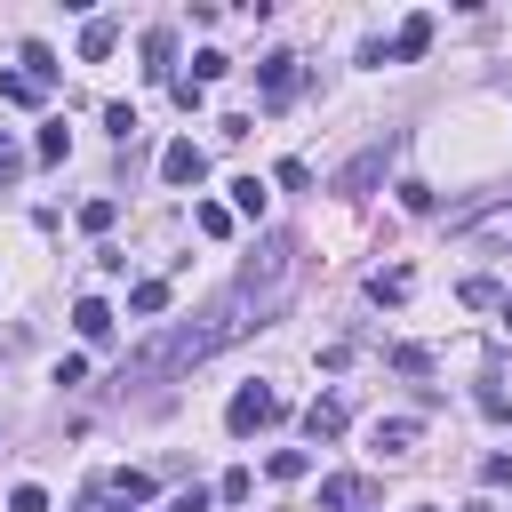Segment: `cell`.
<instances>
[{
    "label": "cell",
    "instance_id": "obj_1",
    "mask_svg": "<svg viewBox=\"0 0 512 512\" xmlns=\"http://www.w3.org/2000/svg\"><path fill=\"white\" fill-rule=\"evenodd\" d=\"M264 312H280V304H264V296H248L240 280L208 304V312H192V320H176V328H160L152 344H136L128 360H120V384H168V376H184V368H200L208 352H224L232 336H248V328H264Z\"/></svg>",
    "mask_w": 512,
    "mask_h": 512
},
{
    "label": "cell",
    "instance_id": "obj_2",
    "mask_svg": "<svg viewBox=\"0 0 512 512\" xmlns=\"http://www.w3.org/2000/svg\"><path fill=\"white\" fill-rule=\"evenodd\" d=\"M296 248H304L296 232H264V240H256V256L240 264V288H248V296H264V304H280V296H288V280H296Z\"/></svg>",
    "mask_w": 512,
    "mask_h": 512
},
{
    "label": "cell",
    "instance_id": "obj_3",
    "mask_svg": "<svg viewBox=\"0 0 512 512\" xmlns=\"http://www.w3.org/2000/svg\"><path fill=\"white\" fill-rule=\"evenodd\" d=\"M280 416H288V400H280V392L256 376V384H240V392H232V408H224V432H232V440H248V432H272Z\"/></svg>",
    "mask_w": 512,
    "mask_h": 512
},
{
    "label": "cell",
    "instance_id": "obj_4",
    "mask_svg": "<svg viewBox=\"0 0 512 512\" xmlns=\"http://www.w3.org/2000/svg\"><path fill=\"white\" fill-rule=\"evenodd\" d=\"M392 152H400V136H376L368 152H352V160H344V176H336V192H344V200H360V192H376V176L392 168Z\"/></svg>",
    "mask_w": 512,
    "mask_h": 512
},
{
    "label": "cell",
    "instance_id": "obj_5",
    "mask_svg": "<svg viewBox=\"0 0 512 512\" xmlns=\"http://www.w3.org/2000/svg\"><path fill=\"white\" fill-rule=\"evenodd\" d=\"M256 88H264V104H296V88H304V64H296L288 48H272V56L256 64Z\"/></svg>",
    "mask_w": 512,
    "mask_h": 512
},
{
    "label": "cell",
    "instance_id": "obj_6",
    "mask_svg": "<svg viewBox=\"0 0 512 512\" xmlns=\"http://www.w3.org/2000/svg\"><path fill=\"white\" fill-rule=\"evenodd\" d=\"M200 176H208V152H200L192 136H176V144L160 152V184H176V192H184V184H200Z\"/></svg>",
    "mask_w": 512,
    "mask_h": 512
},
{
    "label": "cell",
    "instance_id": "obj_7",
    "mask_svg": "<svg viewBox=\"0 0 512 512\" xmlns=\"http://www.w3.org/2000/svg\"><path fill=\"white\" fill-rule=\"evenodd\" d=\"M144 80L176 88V32H168V24H152V32H144Z\"/></svg>",
    "mask_w": 512,
    "mask_h": 512
},
{
    "label": "cell",
    "instance_id": "obj_8",
    "mask_svg": "<svg viewBox=\"0 0 512 512\" xmlns=\"http://www.w3.org/2000/svg\"><path fill=\"white\" fill-rule=\"evenodd\" d=\"M112 48H120V16H88L80 24V64H104Z\"/></svg>",
    "mask_w": 512,
    "mask_h": 512
},
{
    "label": "cell",
    "instance_id": "obj_9",
    "mask_svg": "<svg viewBox=\"0 0 512 512\" xmlns=\"http://www.w3.org/2000/svg\"><path fill=\"white\" fill-rule=\"evenodd\" d=\"M344 416H352V408H344L336 392H320V400L304 408V432H312V440H336V432H344Z\"/></svg>",
    "mask_w": 512,
    "mask_h": 512
},
{
    "label": "cell",
    "instance_id": "obj_10",
    "mask_svg": "<svg viewBox=\"0 0 512 512\" xmlns=\"http://www.w3.org/2000/svg\"><path fill=\"white\" fill-rule=\"evenodd\" d=\"M416 432H424L416 416H384V424H376L368 440H376V456H408V448H416Z\"/></svg>",
    "mask_w": 512,
    "mask_h": 512
},
{
    "label": "cell",
    "instance_id": "obj_11",
    "mask_svg": "<svg viewBox=\"0 0 512 512\" xmlns=\"http://www.w3.org/2000/svg\"><path fill=\"white\" fill-rule=\"evenodd\" d=\"M424 48H432V16H408V24L392 32V64H416Z\"/></svg>",
    "mask_w": 512,
    "mask_h": 512
},
{
    "label": "cell",
    "instance_id": "obj_12",
    "mask_svg": "<svg viewBox=\"0 0 512 512\" xmlns=\"http://www.w3.org/2000/svg\"><path fill=\"white\" fill-rule=\"evenodd\" d=\"M408 288H416V272H408V264H384V272H368V296H376V304H408Z\"/></svg>",
    "mask_w": 512,
    "mask_h": 512
},
{
    "label": "cell",
    "instance_id": "obj_13",
    "mask_svg": "<svg viewBox=\"0 0 512 512\" xmlns=\"http://www.w3.org/2000/svg\"><path fill=\"white\" fill-rule=\"evenodd\" d=\"M72 328H80L88 344H104V336H112V304H104V296H80V304H72Z\"/></svg>",
    "mask_w": 512,
    "mask_h": 512
},
{
    "label": "cell",
    "instance_id": "obj_14",
    "mask_svg": "<svg viewBox=\"0 0 512 512\" xmlns=\"http://www.w3.org/2000/svg\"><path fill=\"white\" fill-rule=\"evenodd\" d=\"M360 496H368V480H360V472H328V480H320V504H328V512H352Z\"/></svg>",
    "mask_w": 512,
    "mask_h": 512
},
{
    "label": "cell",
    "instance_id": "obj_15",
    "mask_svg": "<svg viewBox=\"0 0 512 512\" xmlns=\"http://www.w3.org/2000/svg\"><path fill=\"white\" fill-rule=\"evenodd\" d=\"M168 296H176L168 280H136V288H128V312H136V320H160V312H168Z\"/></svg>",
    "mask_w": 512,
    "mask_h": 512
},
{
    "label": "cell",
    "instance_id": "obj_16",
    "mask_svg": "<svg viewBox=\"0 0 512 512\" xmlns=\"http://www.w3.org/2000/svg\"><path fill=\"white\" fill-rule=\"evenodd\" d=\"M48 96V80H32V72H0V104H40Z\"/></svg>",
    "mask_w": 512,
    "mask_h": 512
},
{
    "label": "cell",
    "instance_id": "obj_17",
    "mask_svg": "<svg viewBox=\"0 0 512 512\" xmlns=\"http://www.w3.org/2000/svg\"><path fill=\"white\" fill-rule=\"evenodd\" d=\"M64 152H72V136H64V120H48V128L32 136V160H40V168H56Z\"/></svg>",
    "mask_w": 512,
    "mask_h": 512
},
{
    "label": "cell",
    "instance_id": "obj_18",
    "mask_svg": "<svg viewBox=\"0 0 512 512\" xmlns=\"http://www.w3.org/2000/svg\"><path fill=\"white\" fill-rule=\"evenodd\" d=\"M112 224H120V200H112V192L80 200V232H112Z\"/></svg>",
    "mask_w": 512,
    "mask_h": 512
},
{
    "label": "cell",
    "instance_id": "obj_19",
    "mask_svg": "<svg viewBox=\"0 0 512 512\" xmlns=\"http://www.w3.org/2000/svg\"><path fill=\"white\" fill-rule=\"evenodd\" d=\"M24 72L56 88V72H64V64H56V48H48V40H24Z\"/></svg>",
    "mask_w": 512,
    "mask_h": 512
},
{
    "label": "cell",
    "instance_id": "obj_20",
    "mask_svg": "<svg viewBox=\"0 0 512 512\" xmlns=\"http://www.w3.org/2000/svg\"><path fill=\"white\" fill-rule=\"evenodd\" d=\"M264 472H272V480H304V472H312V448H272Z\"/></svg>",
    "mask_w": 512,
    "mask_h": 512
},
{
    "label": "cell",
    "instance_id": "obj_21",
    "mask_svg": "<svg viewBox=\"0 0 512 512\" xmlns=\"http://www.w3.org/2000/svg\"><path fill=\"white\" fill-rule=\"evenodd\" d=\"M112 504H152V472H112Z\"/></svg>",
    "mask_w": 512,
    "mask_h": 512
},
{
    "label": "cell",
    "instance_id": "obj_22",
    "mask_svg": "<svg viewBox=\"0 0 512 512\" xmlns=\"http://www.w3.org/2000/svg\"><path fill=\"white\" fill-rule=\"evenodd\" d=\"M248 496H256V472H248V464H232V472L216 480V504H248Z\"/></svg>",
    "mask_w": 512,
    "mask_h": 512
},
{
    "label": "cell",
    "instance_id": "obj_23",
    "mask_svg": "<svg viewBox=\"0 0 512 512\" xmlns=\"http://www.w3.org/2000/svg\"><path fill=\"white\" fill-rule=\"evenodd\" d=\"M224 72H232V56H224V48H200V56H192V80H200V88H208V80H224Z\"/></svg>",
    "mask_w": 512,
    "mask_h": 512
},
{
    "label": "cell",
    "instance_id": "obj_24",
    "mask_svg": "<svg viewBox=\"0 0 512 512\" xmlns=\"http://www.w3.org/2000/svg\"><path fill=\"white\" fill-rule=\"evenodd\" d=\"M232 208H240V216H264V184H256V176H232Z\"/></svg>",
    "mask_w": 512,
    "mask_h": 512
},
{
    "label": "cell",
    "instance_id": "obj_25",
    "mask_svg": "<svg viewBox=\"0 0 512 512\" xmlns=\"http://www.w3.org/2000/svg\"><path fill=\"white\" fill-rule=\"evenodd\" d=\"M192 224H200L208 240H224V232H232V208H216V200H200V208H192Z\"/></svg>",
    "mask_w": 512,
    "mask_h": 512
},
{
    "label": "cell",
    "instance_id": "obj_26",
    "mask_svg": "<svg viewBox=\"0 0 512 512\" xmlns=\"http://www.w3.org/2000/svg\"><path fill=\"white\" fill-rule=\"evenodd\" d=\"M392 368H400V376H432V352H424V344H392Z\"/></svg>",
    "mask_w": 512,
    "mask_h": 512
},
{
    "label": "cell",
    "instance_id": "obj_27",
    "mask_svg": "<svg viewBox=\"0 0 512 512\" xmlns=\"http://www.w3.org/2000/svg\"><path fill=\"white\" fill-rule=\"evenodd\" d=\"M456 296H464V304H472V312H480V304H504V296H496V280H488V272H472V280H464V288H456Z\"/></svg>",
    "mask_w": 512,
    "mask_h": 512
},
{
    "label": "cell",
    "instance_id": "obj_28",
    "mask_svg": "<svg viewBox=\"0 0 512 512\" xmlns=\"http://www.w3.org/2000/svg\"><path fill=\"white\" fill-rule=\"evenodd\" d=\"M104 128L128 144V136H136V104H104Z\"/></svg>",
    "mask_w": 512,
    "mask_h": 512
},
{
    "label": "cell",
    "instance_id": "obj_29",
    "mask_svg": "<svg viewBox=\"0 0 512 512\" xmlns=\"http://www.w3.org/2000/svg\"><path fill=\"white\" fill-rule=\"evenodd\" d=\"M400 208H408V216H432V184L408 176V184H400Z\"/></svg>",
    "mask_w": 512,
    "mask_h": 512
},
{
    "label": "cell",
    "instance_id": "obj_30",
    "mask_svg": "<svg viewBox=\"0 0 512 512\" xmlns=\"http://www.w3.org/2000/svg\"><path fill=\"white\" fill-rule=\"evenodd\" d=\"M272 176H280V192H304V184H312V168H304V160H280Z\"/></svg>",
    "mask_w": 512,
    "mask_h": 512
},
{
    "label": "cell",
    "instance_id": "obj_31",
    "mask_svg": "<svg viewBox=\"0 0 512 512\" xmlns=\"http://www.w3.org/2000/svg\"><path fill=\"white\" fill-rule=\"evenodd\" d=\"M480 416H496V424H504V416H512V392H496V384H480Z\"/></svg>",
    "mask_w": 512,
    "mask_h": 512
},
{
    "label": "cell",
    "instance_id": "obj_32",
    "mask_svg": "<svg viewBox=\"0 0 512 512\" xmlns=\"http://www.w3.org/2000/svg\"><path fill=\"white\" fill-rule=\"evenodd\" d=\"M8 512H48V488H32V480H24V488L8 496Z\"/></svg>",
    "mask_w": 512,
    "mask_h": 512
},
{
    "label": "cell",
    "instance_id": "obj_33",
    "mask_svg": "<svg viewBox=\"0 0 512 512\" xmlns=\"http://www.w3.org/2000/svg\"><path fill=\"white\" fill-rule=\"evenodd\" d=\"M24 176V152H16V136H0V184H16Z\"/></svg>",
    "mask_w": 512,
    "mask_h": 512
},
{
    "label": "cell",
    "instance_id": "obj_34",
    "mask_svg": "<svg viewBox=\"0 0 512 512\" xmlns=\"http://www.w3.org/2000/svg\"><path fill=\"white\" fill-rule=\"evenodd\" d=\"M480 480H488V488H512V456H488V464H480Z\"/></svg>",
    "mask_w": 512,
    "mask_h": 512
},
{
    "label": "cell",
    "instance_id": "obj_35",
    "mask_svg": "<svg viewBox=\"0 0 512 512\" xmlns=\"http://www.w3.org/2000/svg\"><path fill=\"white\" fill-rule=\"evenodd\" d=\"M208 504H216V496H208V488H184V496H176V504H168V512H208Z\"/></svg>",
    "mask_w": 512,
    "mask_h": 512
},
{
    "label": "cell",
    "instance_id": "obj_36",
    "mask_svg": "<svg viewBox=\"0 0 512 512\" xmlns=\"http://www.w3.org/2000/svg\"><path fill=\"white\" fill-rule=\"evenodd\" d=\"M464 512H496V504H464Z\"/></svg>",
    "mask_w": 512,
    "mask_h": 512
}]
</instances>
